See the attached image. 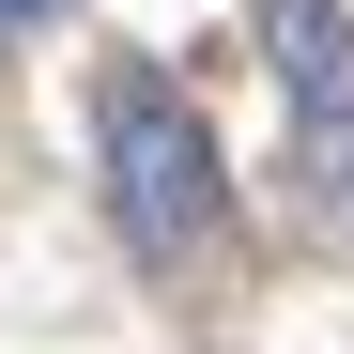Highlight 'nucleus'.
I'll return each mask as SVG.
<instances>
[{
    "label": "nucleus",
    "mask_w": 354,
    "mask_h": 354,
    "mask_svg": "<svg viewBox=\"0 0 354 354\" xmlns=\"http://www.w3.org/2000/svg\"><path fill=\"white\" fill-rule=\"evenodd\" d=\"M93 154H108V216H124L139 262H185L201 231L231 216V154H216V124H201L169 77H108Z\"/></svg>",
    "instance_id": "f257e3e1"
},
{
    "label": "nucleus",
    "mask_w": 354,
    "mask_h": 354,
    "mask_svg": "<svg viewBox=\"0 0 354 354\" xmlns=\"http://www.w3.org/2000/svg\"><path fill=\"white\" fill-rule=\"evenodd\" d=\"M46 16H77V0H0V31H46Z\"/></svg>",
    "instance_id": "20e7f679"
},
{
    "label": "nucleus",
    "mask_w": 354,
    "mask_h": 354,
    "mask_svg": "<svg viewBox=\"0 0 354 354\" xmlns=\"http://www.w3.org/2000/svg\"><path fill=\"white\" fill-rule=\"evenodd\" d=\"M277 77L308 108H339V0H277Z\"/></svg>",
    "instance_id": "f03ea898"
},
{
    "label": "nucleus",
    "mask_w": 354,
    "mask_h": 354,
    "mask_svg": "<svg viewBox=\"0 0 354 354\" xmlns=\"http://www.w3.org/2000/svg\"><path fill=\"white\" fill-rule=\"evenodd\" d=\"M308 169H339V216H354V124H324V139H308Z\"/></svg>",
    "instance_id": "7ed1b4c3"
}]
</instances>
